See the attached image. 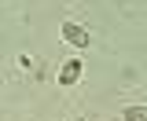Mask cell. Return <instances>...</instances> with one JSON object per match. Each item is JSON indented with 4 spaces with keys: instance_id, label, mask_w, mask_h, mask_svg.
<instances>
[{
    "instance_id": "3",
    "label": "cell",
    "mask_w": 147,
    "mask_h": 121,
    "mask_svg": "<svg viewBox=\"0 0 147 121\" xmlns=\"http://www.w3.org/2000/svg\"><path fill=\"white\" fill-rule=\"evenodd\" d=\"M125 121H147V106H125Z\"/></svg>"
},
{
    "instance_id": "2",
    "label": "cell",
    "mask_w": 147,
    "mask_h": 121,
    "mask_svg": "<svg viewBox=\"0 0 147 121\" xmlns=\"http://www.w3.org/2000/svg\"><path fill=\"white\" fill-rule=\"evenodd\" d=\"M81 73H85V63H81V59H66L63 70H59V85H63V88L77 85V81H81Z\"/></svg>"
},
{
    "instance_id": "1",
    "label": "cell",
    "mask_w": 147,
    "mask_h": 121,
    "mask_svg": "<svg viewBox=\"0 0 147 121\" xmlns=\"http://www.w3.org/2000/svg\"><path fill=\"white\" fill-rule=\"evenodd\" d=\"M59 37L66 40V44H74V48H88L92 44V37L85 26H77V22H63V30H59Z\"/></svg>"
}]
</instances>
